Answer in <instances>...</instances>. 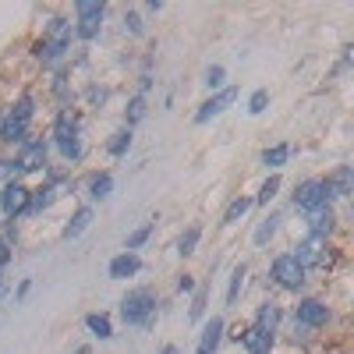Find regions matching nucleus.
<instances>
[{"label":"nucleus","instance_id":"34","mask_svg":"<svg viewBox=\"0 0 354 354\" xmlns=\"http://www.w3.org/2000/svg\"><path fill=\"white\" fill-rule=\"evenodd\" d=\"M277 192H280V177H270V181L262 185V192H259V202H270Z\"/></svg>","mask_w":354,"mask_h":354},{"label":"nucleus","instance_id":"29","mask_svg":"<svg viewBox=\"0 0 354 354\" xmlns=\"http://www.w3.org/2000/svg\"><path fill=\"white\" fill-rule=\"evenodd\" d=\"M15 174H18L15 160H0V192H4L8 185H15Z\"/></svg>","mask_w":354,"mask_h":354},{"label":"nucleus","instance_id":"12","mask_svg":"<svg viewBox=\"0 0 354 354\" xmlns=\"http://www.w3.org/2000/svg\"><path fill=\"white\" fill-rule=\"evenodd\" d=\"M308 227H312V238H326V234L333 230V213H330V205H319V209H312L308 216Z\"/></svg>","mask_w":354,"mask_h":354},{"label":"nucleus","instance_id":"6","mask_svg":"<svg viewBox=\"0 0 354 354\" xmlns=\"http://www.w3.org/2000/svg\"><path fill=\"white\" fill-rule=\"evenodd\" d=\"M43 163H46V142H28L25 149L18 153V160H15V167H18V170H25V174L39 170Z\"/></svg>","mask_w":354,"mask_h":354},{"label":"nucleus","instance_id":"37","mask_svg":"<svg viewBox=\"0 0 354 354\" xmlns=\"http://www.w3.org/2000/svg\"><path fill=\"white\" fill-rule=\"evenodd\" d=\"M145 241H149V227H142L138 234H131V238H128V248H138V245H145Z\"/></svg>","mask_w":354,"mask_h":354},{"label":"nucleus","instance_id":"2","mask_svg":"<svg viewBox=\"0 0 354 354\" xmlns=\"http://www.w3.org/2000/svg\"><path fill=\"white\" fill-rule=\"evenodd\" d=\"M273 280H277L280 287H287V290H298V287L305 283V266L294 259V255H280V259L273 262Z\"/></svg>","mask_w":354,"mask_h":354},{"label":"nucleus","instance_id":"19","mask_svg":"<svg viewBox=\"0 0 354 354\" xmlns=\"http://www.w3.org/2000/svg\"><path fill=\"white\" fill-rule=\"evenodd\" d=\"M88 223H93V209H78V213H75V220L64 227V238H68V241H71V238H78V234H82Z\"/></svg>","mask_w":354,"mask_h":354},{"label":"nucleus","instance_id":"26","mask_svg":"<svg viewBox=\"0 0 354 354\" xmlns=\"http://www.w3.org/2000/svg\"><path fill=\"white\" fill-rule=\"evenodd\" d=\"M248 205H252L248 198H234V202L227 205V213H223V220H227V223H234V220H238V216H245V213H248Z\"/></svg>","mask_w":354,"mask_h":354},{"label":"nucleus","instance_id":"15","mask_svg":"<svg viewBox=\"0 0 354 354\" xmlns=\"http://www.w3.org/2000/svg\"><path fill=\"white\" fill-rule=\"evenodd\" d=\"M255 326L266 330V333H277V326H280V305L266 301V305L259 308V315H255Z\"/></svg>","mask_w":354,"mask_h":354},{"label":"nucleus","instance_id":"33","mask_svg":"<svg viewBox=\"0 0 354 354\" xmlns=\"http://www.w3.org/2000/svg\"><path fill=\"white\" fill-rule=\"evenodd\" d=\"M266 103H270V93H266V88H259V93L248 100V110H252V113H262V110H266Z\"/></svg>","mask_w":354,"mask_h":354},{"label":"nucleus","instance_id":"20","mask_svg":"<svg viewBox=\"0 0 354 354\" xmlns=\"http://www.w3.org/2000/svg\"><path fill=\"white\" fill-rule=\"evenodd\" d=\"M287 156H290V145H273V149H266L262 153V167H283L287 163Z\"/></svg>","mask_w":354,"mask_h":354},{"label":"nucleus","instance_id":"1","mask_svg":"<svg viewBox=\"0 0 354 354\" xmlns=\"http://www.w3.org/2000/svg\"><path fill=\"white\" fill-rule=\"evenodd\" d=\"M153 312H156L153 290L138 287V290L124 294V301H121V319H124V322H131V326H145V322L153 319Z\"/></svg>","mask_w":354,"mask_h":354},{"label":"nucleus","instance_id":"31","mask_svg":"<svg viewBox=\"0 0 354 354\" xmlns=\"http://www.w3.org/2000/svg\"><path fill=\"white\" fill-rule=\"evenodd\" d=\"M142 117H145V100H142V96H135V100L128 103V124H138Z\"/></svg>","mask_w":354,"mask_h":354},{"label":"nucleus","instance_id":"30","mask_svg":"<svg viewBox=\"0 0 354 354\" xmlns=\"http://www.w3.org/2000/svg\"><path fill=\"white\" fill-rule=\"evenodd\" d=\"M195 245H198V227H192L188 234H181V245H177V252H181V255H192Z\"/></svg>","mask_w":354,"mask_h":354},{"label":"nucleus","instance_id":"25","mask_svg":"<svg viewBox=\"0 0 354 354\" xmlns=\"http://www.w3.org/2000/svg\"><path fill=\"white\" fill-rule=\"evenodd\" d=\"M277 220H280V216H270V220H262V223H259V230H255V245H259V248L277 234Z\"/></svg>","mask_w":354,"mask_h":354},{"label":"nucleus","instance_id":"39","mask_svg":"<svg viewBox=\"0 0 354 354\" xmlns=\"http://www.w3.org/2000/svg\"><path fill=\"white\" fill-rule=\"evenodd\" d=\"M202 305H205V290H198V298H195V305H192V315H195V319L202 315Z\"/></svg>","mask_w":354,"mask_h":354},{"label":"nucleus","instance_id":"9","mask_svg":"<svg viewBox=\"0 0 354 354\" xmlns=\"http://www.w3.org/2000/svg\"><path fill=\"white\" fill-rule=\"evenodd\" d=\"M220 337H223V319H209L205 330H202V337H198V351L195 354H216Z\"/></svg>","mask_w":354,"mask_h":354},{"label":"nucleus","instance_id":"35","mask_svg":"<svg viewBox=\"0 0 354 354\" xmlns=\"http://www.w3.org/2000/svg\"><path fill=\"white\" fill-rule=\"evenodd\" d=\"M205 85H209V88H220V85H223V68H220V64L205 71Z\"/></svg>","mask_w":354,"mask_h":354},{"label":"nucleus","instance_id":"3","mask_svg":"<svg viewBox=\"0 0 354 354\" xmlns=\"http://www.w3.org/2000/svg\"><path fill=\"white\" fill-rule=\"evenodd\" d=\"M330 202V195H326V188H322V181H305V185H298V192H294V205L298 209H319V205H326Z\"/></svg>","mask_w":354,"mask_h":354},{"label":"nucleus","instance_id":"22","mask_svg":"<svg viewBox=\"0 0 354 354\" xmlns=\"http://www.w3.org/2000/svg\"><path fill=\"white\" fill-rule=\"evenodd\" d=\"M25 135V121H15V117H8L4 124H0V138L4 142H18Z\"/></svg>","mask_w":354,"mask_h":354},{"label":"nucleus","instance_id":"7","mask_svg":"<svg viewBox=\"0 0 354 354\" xmlns=\"http://www.w3.org/2000/svg\"><path fill=\"white\" fill-rule=\"evenodd\" d=\"M326 319H330V308L322 301H315V298H305L298 305V322L301 326H326Z\"/></svg>","mask_w":354,"mask_h":354},{"label":"nucleus","instance_id":"36","mask_svg":"<svg viewBox=\"0 0 354 354\" xmlns=\"http://www.w3.org/2000/svg\"><path fill=\"white\" fill-rule=\"evenodd\" d=\"M75 11H78V18H82V15H103V4H93V0H82V4H78Z\"/></svg>","mask_w":354,"mask_h":354},{"label":"nucleus","instance_id":"5","mask_svg":"<svg viewBox=\"0 0 354 354\" xmlns=\"http://www.w3.org/2000/svg\"><path fill=\"white\" fill-rule=\"evenodd\" d=\"M234 100H238V88H223L220 96H213V100H205L202 106H198V113H195V124H205L209 117H216V113H223Z\"/></svg>","mask_w":354,"mask_h":354},{"label":"nucleus","instance_id":"4","mask_svg":"<svg viewBox=\"0 0 354 354\" xmlns=\"http://www.w3.org/2000/svg\"><path fill=\"white\" fill-rule=\"evenodd\" d=\"M28 198H32V192H28L25 185H18V181L0 192V205H4L8 216H21V213L28 209Z\"/></svg>","mask_w":354,"mask_h":354},{"label":"nucleus","instance_id":"18","mask_svg":"<svg viewBox=\"0 0 354 354\" xmlns=\"http://www.w3.org/2000/svg\"><path fill=\"white\" fill-rule=\"evenodd\" d=\"M100 25H103V15H82L78 18V36L82 39H96L100 36Z\"/></svg>","mask_w":354,"mask_h":354},{"label":"nucleus","instance_id":"41","mask_svg":"<svg viewBox=\"0 0 354 354\" xmlns=\"http://www.w3.org/2000/svg\"><path fill=\"white\" fill-rule=\"evenodd\" d=\"M160 354H177V347H163V351H160Z\"/></svg>","mask_w":354,"mask_h":354},{"label":"nucleus","instance_id":"38","mask_svg":"<svg viewBox=\"0 0 354 354\" xmlns=\"http://www.w3.org/2000/svg\"><path fill=\"white\" fill-rule=\"evenodd\" d=\"M124 28H131V32L138 36V32H142V18H138L135 11H131V15H124Z\"/></svg>","mask_w":354,"mask_h":354},{"label":"nucleus","instance_id":"17","mask_svg":"<svg viewBox=\"0 0 354 354\" xmlns=\"http://www.w3.org/2000/svg\"><path fill=\"white\" fill-rule=\"evenodd\" d=\"M68 43H57V39H39L36 43V57L39 61H57V57H64Z\"/></svg>","mask_w":354,"mask_h":354},{"label":"nucleus","instance_id":"21","mask_svg":"<svg viewBox=\"0 0 354 354\" xmlns=\"http://www.w3.org/2000/svg\"><path fill=\"white\" fill-rule=\"evenodd\" d=\"M85 326L93 330L100 340H110V337H113V330H110V319H106V315H88V319H85Z\"/></svg>","mask_w":354,"mask_h":354},{"label":"nucleus","instance_id":"32","mask_svg":"<svg viewBox=\"0 0 354 354\" xmlns=\"http://www.w3.org/2000/svg\"><path fill=\"white\" fill-rule=\"evenodd\" d=\"M61 153L68 156V160H82V138H71V142H61Z\"/></svg>","mask_w":354,"mask_h":354},{"label":"nucleus","instance_id":"14","mask_svg":"<svg viewBox=\"0 0 354 354\" xmlns=\"http://www.w3.org/2000/svg\"><path fill=\"white\" fill-rule=\"evenodd\" d=\"M61 192H64V185H61V181H53V185L39 188L32 198H28V209H25V213H39V209H46V205H50L57 195H61Z\"/></svg>","mask_w":354,"mask_h":354},{"label":"nucleus","instance_id":"11","mask_svg":"<svg viewBox=\"0 0 354 354\" xmlns=\"http://www.w3.org/2000/svg\"><path fill=\"white\" fill-rule=\"evenodd\" d=\"M294 259H298L305 270L308 266H326V255H322V241L319 238H308V241H301L298 245V252H294Z\"/></svg>","mask_w":354,"mask_h":354},{"label":"nucleus","instance_id":"10","mask_svg":"<svg viewBox=\"0 0 354 354\" xmlns=\"http://www.w3.org/2000/svg\"><path fill=\"white\" fill-rule=\"evenodd\" d=\"M142 270V262H138V255H131V252H124V255H117V259H110V277L113 280H128V277H135Z\"/></svg>","mask_w":354,"mask_h":354},{"label":"nucleus","instance_id":"24","mask_svg":"<svg viewBox=\"0 0 354 354\" xmlns=\"http://www.w3.org/2000/svg\"><path fill=\"white\" fill-rule=\"evenodd\" d=\"M110 188H113L110 174H96L93 181H88V192H93V198H106V195H110Z\"/></svg>","mask_w":354,"mask_h":354},{"label":"nucleus","instance_id":"28","mask_svg":"<svg viewBox=\"0 0 354 354\" xmlns=\"http://www.w3.org/2000/svg\"><path fill=\"white\" fill-rule=\"evenodd\" d=\"M241 283H245V266H238V270H234V277H230V290H227V301H230V305L238 301V294H241Z\"/></svg>","mask_w":354,"mask_h":354},{"label":"nucleus","instance_id":"23","mask_svg":"<svg viewBox=\"0 0 354 354\" xmlns=\"http://www.w3.org/2000/svg\"><path fill=\"white\" fill-rule=\"evenodd\" d=\"M128 145H131V131L124 128V131H117V135L110 138L106 149H110V156H124V153H128Z\"/></svg>","mask_w":354,"mask_h":354},{"label":"nucleus","instance_id":"27","mask_svg":"<svg viewBox=\"0 0 354 354\" xmlns=\"http://www.w3.org/2000/svg\"><path fill=\"white\" fill-rule=\"evenodd\" d=\"M11 117H15V121H25V124H28V117H32V96H21V100L15 103Z\"/></svg>","mask_w":354,"mask_h":354},{"label":"nucleus","instance_id":"40","mask_svg":"<svg viewBox=\"0 0 354 354\" xmlns=\"http://www.w3.org/2000/svg\"><path fill=\"white\" fill-rule=\"evenodd\" d=\"M8 259H11V248H8V241H0V266H8Z\"/></svg>","mask_w":354,"mask_h":354},{"label":"nucleus","instance_id":"13","mask_svg":"<svg viewBox=\"0 0 354 354\" xmlns=\"http://www.w3.org/2000/svg\"><path fill=\"white\" fill-rule=\"evenodd\" d=\"M351 181H354L351 167H340L333 177H326V181H322V188H326L330 198H333V195H351Z\"/></svg>","mask_w":354,"mask_h":354},{"label":"nucleus","instance_id":"16","mask_svg":"<svg viewBox=\"0 0 354 354\" xmlns=\"http://www.w3.org/2000/svg\"><path fill=\"white\" fill-rule=\"evenodd\" d=\"M53 135H57V142H71V138H78V121L71 113H61V121L53 124Z\"/></svg>","mask_w":354,"mask_h":354},{"label":"nucleus","instance_id":"8","mask_svg":"<svg viewBox=\"0 0 354 354\" xmlns=\"http://www.w3.org/2000/svg\"><path fill=\"white\" fill-rule=\"evenodd\" d=\"M238 340L245 344V351H248V354H270V351H273V333H266V330H259V326L241 330V337H238Z\"/></svg>","mask_w":354,"mask_h":354}]
</instances>
